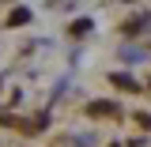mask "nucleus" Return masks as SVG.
Returning a JSON list of instances; mask_svg holds the SVG:
<instances>
[{
  "mask_svg": "<svg viewBox=\"0 0 151 147\" xmlns=\"http://www.w3.org/2000/svg\"><path fill=\"white\" fill-rule=\"evenodd\" d=\"M147 30H151V11H140L125 23V34H147Z\"/></svg>",
  "mask_w": 151,
  "mask_h": 147,
  "instance_id": "obj_1",
  "label": "nucleus"
},
{
  "mask_svg": "<svg viewBox=\"0 0 151 147\" xmlns=\"http://www.w3.org/2000/svg\"><path fill=\"white\" fill-rule=\"evenodd\" d=\"M87 113H91V117H106V113H117V102H110V98L102 102V98H98V102H91V106H87Z\"/></svg>",
  "mask_w": 151,
  "mask_h": 147,
  "instance_id": "obj_2",
  "label": "nucleus"
},
{
  "mask_svg": "<svg viewBox=\"0 0 151 147\" xmlns=\"http://www.w3.org/2000/svg\"><path fill=\"white\" fill-rule=\"evenodd\" d=\"M110 79H113V87H121V91H136V79H132V75H125V72L110 75Z\"/></svg>",
  "mask_w": 151,
  "mask_h": 147,
  "instance_id": "obj_3",
  "label": "nucleus"
},
{
  "mask_svg": "<svg viewBox=\"0 0 151 147\" xmlns=\"http://www.w3.org/2000/svg\"><path fill=\"white\" fill-rule=\"evenodd\" d=\"M8 23H12V27H27V23H30V8H15Z\"/></svg>",
  "mask_w": 151,
  "mask_h": 147,
  "instance_id": "obj_4",
  "label": "nucleus"
},
{
  "mask_svg": "<svg viewBox=\"0 0 151 147\" xmlns=\"http://www.w3.org/2000/svg\"><path fill=\"white\" fill-rule=\"evenodd\" d=\"M91 30V19H79V23H72V34H87Z\"/></svg>",
  "mask_w": 151,
  "mask_h": 147,
  "instance_id": "obj_5",
  "label": "nucleus"
},
{
  "mask_svg": "<svg viewBox=\"0 0 151 147\" xmlns=\"http://www.w3.org/2000/svg\"><path fill=\"white\" fill-rule=\"evenodd\" d=\"M136 121H140V125H144V128H151V113H140V117H136Z\"/></svg>",
  "mask_w": 151,
  "mask_h": 147,
  "instance_id": "obj_6",
  "label": "nucleus"
}]
</instances>
